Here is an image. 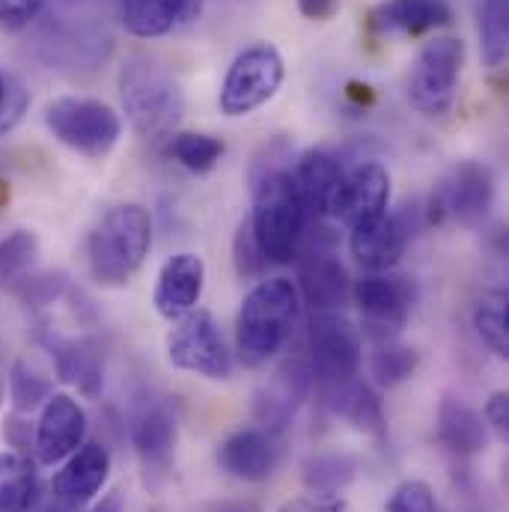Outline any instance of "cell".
<instances>
[{
  "label": "cell",
  "mask_w": 509,
  "mask_h": 512,
  "mask_svg": "<svg viewBox=\"0 0 509 512\" xmlns=\"http://www.w3.org/2000/svg\"><path fill=\"white\" fill-rule=\"evenodd\" d=\"M42 6L45 0H0V27L21 30L42 12Z\"/></svg>",
  "instance_id": "obj_39"
},
{
  "label": "cell",
  "mask_w": 509,
  "mask_h": 512,
  "mask_svg": "<svg viewBox=\"0 0 509 512\" xmlns=\"http://www.w3.org/2000/svg\"><path fill=\"white\" fill-rule=\"evenodd\" d=\"M435 429H438V444L450 450L456 459H474L489 447V426L483 414H477L462 399L453 396L441 399Z\"/></svg>",
  "instance_id": "obj_24"
},
{
  "label": "cell",
  "mask_w": 509,
  "mask_h": 512,
  "mask_svg": "<svg viewBox=\"0 0 509 512\" xmlns=\"http://www.w3.org/2000/svg\"><path fill=\"white\" fill-rule=\"evenodd\" d=\"M224 140L203 131H179L167 140V155L191 173H209L224 158Z\"/></svg>",
  "instance_id": "obj_30"
},
{
  "label": "cell",
  "mask_w": 509,
  "mask_h": 512,
  "mask_svg": "<svg viewBox=\"0 0 509 512\" xmlns=\"http://www.w3.org/2000/svg\"><path fill=\"white\" fill-rule=\"evenodd\" d=\"M355 304L364 313V322L373 334V340L396 337V331L408 322L417 289L408 277L390 274V271H370L352 286Z\"/></svg>",
  "instance_id": "obj_11"
},
{
  "label": "cell",
  "mask_w": 509,
  "mask_h": 512,
  "mask_svg": "<svg viewBox=\"0 0 509 512\" xmlns=\"http://www.w3.org/2000/svg\"><path fill=\"white\" fill-rule=\"evenodd\" d=\"M390 203V173L379 161H364L343 173L331 218L343 221L346 227L382 215Z\"/></svg>",
  "instance_id": "obj_18"
},
{
  "label": "cell",
  "mask_w": 509,
  "mask_h": 512,
  "mask_svg": "<svg viewBox=\"0 0 509 512\" xmlns=\"http://www.w3.org/2000/svg\"><path fill=\"white\" fill-rule=\"evenodd\" d=\"M384 512H444V507L438 504L435 492L429 483L423 480H405L399 483L387 504H384Z\"/></svg>",
  "instance_id": "obj_35"
},
{
  "label": "cell",
  "mask_w": 509,
  "mask_h": 512,
  "mask_svg": "<svg viewBox=\"0 0 509 512\" xmlns=\"http://www.w3.org/2000/svg\"><path fill=\"white\" fill-rule=\"evenodd\" d=\"M152 248V221L140 203L108 209L87 236V265L96 283L120 289L143 268Z\"/></svg>",
  "instance_id": "obj_4"
},
{
  "label": "cell",
  "mask_w": 509,
  "mask_h": 512,
  "mask_svg": "<svg viewBox=\"0 0 509 512\" xmlns=\"http://www.w3.org/2000/svg\"><path fill=\"white\" fill-rule=\"evenodd\" d=\"M111 477V453L99 441H84L51 480V495L63 510L90 504Z\"/></svg>",
  "instance_id": "obj_16"
},
{
  "label": "cell",
  "mask_w": 509,
  "mask_h": 512,
  "mask_svg": "<svg viewBox=\"0 0 509 512\" xmlns=\"http://www.w3.org/2000/svg\"><path fill=\"white\" fill-rule=\"evenodd\" d=\"M167 361L176 370L203 376L209 382H227L233 376V355L209 310L194 307L179 316L167 334Z\"/></svg>",
  "instance_id": "obj_7"
},
{
  "label": "cell",
  "mask_w": 509,
  "mask_h": 512,
  "mask_svg": "<svg viewBox=\"0 0 509 512\" xmlns=\"http://www.w3.org/2000/svg\"><path fill=\"white\" fill-rule=\"evenodd\" d=\"M254 191V212L248 218L256 248L268 265H289L301 254L307 212L301 206L289 167H271L248 176Z\"/></svg>",
  "instance_id": "obj_2"
},
{
  "label": "cell",
  "mask_w": 509,
  "mask_h": 512,
  "mask_svg": "<svg viewBox=\"0 0 509 512\" xmlns=\"http://www.w3.org/2000/svg\"><path fill=\"white\" fill-rule=\"evenodd\" d=\"M301 298L292 280L268 277L245 295L236 316V352L245 367H265L292 337Z\"/></svg>",
  "instance_id": "obj_1"
},
{
  "label": "cell",
  "mask_w": 509,
  "mask_h": 512,
  "mask_svg": "<svg viewBox=\"0 0 509 512\" xmlns=\"http://www.w3.org/2000/svg\"><path fill=\"white\" fill-rule=\"evenodd\" d=\"M39 256V236L33 230H15L0 242V283L15 286L27 274H33Z\"/></svg>",
  "instance_id": "obj_33"
},
{
  "label": "cell",
  "mask_w": 509,
  "mask_h": 512,
  "mask_svg": "<svg viewBox=\"0 0 509 512\" xmlns=\"http://www.w3.org/2000/svg\"><path fill=\"white\" fill-rule=\"evenodd\" d=\"M298 259V298H304V304L313 313H343L349 295H352V280L340 262V256L334 254V239L322 236V242L316 239V245L304 248V254Z\"/></svg>",
  "instance_id": "obj_12"
},
{
  "label": "cell",
  "mask_w": 509,
  "mask_h": 512,
  "mask_svg": "<svg viewBox=\"0 0 509 512\" xmlns=\"http://www.w3.org/2000/svg\"><path fill=\"white\" fill-rule=\"evenodd\" d=\"M283 57L274 45L268 42H259V45H251L245 48L224 84H221V96H218V105H221V114L224 117H248L254 114L256 108H262L265 102H271L283 84Z\"/></svg>",
  "instance_id": "obj_8"
},
{
  "label": "cell",
  "mask_w": 509,
  "mask_h": 512,
  "mask_svg": "<svg viewBox=\"0 0 509 512\" xmlns=\"http://www.w3.org/2000/svg\"><path fill=\"white\" fill-rule=\"evenodd\" d=\"M495 206V176L480 161H462L432 194V212L450 215L462 227H480Z\"/></svg>",
  "instance_id": "obj_13"
},
{
  "label": "cell",
  "mask_w": 509,
  "mask_h": 512,
  "mask_svg": "<svg viewBox=\"0 0 509 512\" xmlns=\"http://www.w3.org/2000/svg\"><path fill=\"white\" fill-rule=\"evenodd\" d=\"M51 355H54V367L57 376L66 384L78 387L84 396L96 399L105 387V370L99 361V352L90 343H78V340H60V337H48L45 340Z\"/></svg>",
  "instance_id": "obj_26"
},
{
  "label": "cell",
  "mask_w": 509,
  "mask_h": 512,
  "mask_svg": "<svg viewBox=\"0 0 509 512\" xmlns=\"http://www.w3.org/2000/svg\"><path fill=\"white\" fill-rule=\"evenodd\" d=\"M66 286H69V280H66V274H51V271H45V274H27L21 283H15L12 286V292L27 304V307H45V304H51L54 298H60L63 292H66Z\"/></svg>",
  "instance_id": "obj_36"
},
{
  "label": "cell",
  "mask_w": 509,
  "mask_h": 512,
  "mask_svg": "<svg viewBox=\"0 0 509 512\" xmlns=\"http://www.w3.org/2000/svg\"><path fill=\"white\" fill-rule=\"evenodd\" d=\"M322 390V402L325 408L346 420L349 426H355L364 435H373L382 441L387 435V417H384L382 399L376 396V390L370 384L349 379V382L331 384V387H319Z\"/></svg>",
  "instance_id": "obj_23"
},
{
  "label": "cell",
  "mask_w": 509,
  "mask_h": 512,
  "mask_svg": "<svg viewBox=\"0 0 509 512\" xmlns=\"http://www.w3.org/2000/svg\"><path fill=\"white\" fill-rule=\"evenodd\" d=\"M3 438L9 441V447H15V453L30 456L33 453V441H36V429L21 420V417H6L3 420Z\"/></svg>",
  "instance_id": "obj_41"
},
{
  "label": "cell",
  "mask_w": 509,
  "mask_h": 512,
  "mask_svg": "<svg viewBox=\"0 0 509 512\" xmlns=\"http://www.w3.org/2000/svg\"><path fill=\"white\" fill-rule=\"evenodd\" d=\"M42 495L39 468L30 456L0 453V512H33Z\"/></svg>",
  "instance_id": "obj_27"
},
{
  "label": "cell",
  "mask_w": 509,
  "mask_h": 512,
  "mask_svg": "<svg viewBox=\"0 0 509 512\" xmlns=\"http://www.w3.org/2000/svg\"><path fill=\"white\" fill-rule=\"evenodd\" d=\"M27 105H30L27 90L15 78H6L0 72V134L12 131L21 123V117L27 114Z\"/></svg>",
  "instance_id": "obj_38"
},
{
  "label": "cell",
  "mask_w": 509,
  "mask_h": 512,
  "mask_svg": "<svg viewBox=\"0 0 509 512\" xmlns=\"http://www.w3.org/2000/svg\"><path fill=\"white\" fill-rule=\"evenodd\" d=\"M120 99L131 128L152 143L170 140L185 114V96L176 75L149 54H134L120 69Z\"/></svg>",
  "instance_id": "obj_3"
},
{
  "label": "cell",
  "mask_w": 509,
  "mask_h": 512,
  "mask_svg": "<svg viewBox=\"0 0 509 512\" xmlns=\"http://www.w3.org/2000/svg\"><path fill=\"white\" fill-rule=\"evenodd\" d=\"M45 126L69 149L87 155V158H105L123 137L120 114L99 102L84 96H63L45 108Z\"/></svg>",
  "instance_id": "obj_6"
},
{
  "label": "cell",
  "mask_w": 509,
  "mask_h": 512,
  "mask_svg": "<svg viewBox=\"0 0 509 512\" xmlns=\"http://www.w3.org/2000/svg\"><path fill=\"white\" fill-rule=\"evenodd\" d=\"M233 265H236V274H239L242 280L259 277V274L268 268V259H265L262 251L256 248V239H254V233H251L248 218L239 224L236 239H233Z\"/></svg>",
  "instance_id": "obj_37"
},
{
  "label": "cell",
  "mask_w": 509,
  "mask_h": 512,
  "mask_svg": "<svg viewBox=\"0 0 509 512\" xmlns=\"http://www.w3.org/2000/svg\"><path fill=\"white\" fill-rule=\"evenodd\" d=\"M54 393V382L48 376H42L36 367H30L27 361H15L9 370V396L18 414L36 411L48 402V396Z\"/></svg>",
  "instance_id": "obj_34"
},
{
  "label": "cell",
  "mask_w": 509,
  "mask_h": 512,
  "mask_svg": "<svg viewBox=\"0 0 509 512\" xmlns=\"http://www.w3.org/2000/svg\"><path fill=\"white\" fill-rule=\"evenodd\" d=\"M474 328L477 337L495 352L498 358L509 355V307L507 292H486L474 307Z\"/></svg>",
  "instance_id": "obj_32"
},
{
  "label": "cell",
  "mask_w": 509,
  "mask_h": 512,
  "mask_svg": "<svg viewBox=\"0 0 509 512\" xmlns=\"http://www.w3.org/2000/svg\"><path fill=\"white\" fill-rule=\"evenodd\" d=\"M417 364L420 358L411 346L399 343L396 337H382L376 340L370 355V376L379 387H396L417 373Z\"/></svg>",
  "instance_id": "obj_31"
},
{
  "label": "cell",
  "mask_w": 509,
  "mask_h": 512,
  "mask_svg": "<svg viewBox=\"0 0 509 512\" xmlns=\"http://www.w3.org/2000/svg\"><path fill=\"white\" fill-rule=\"evenodd\" d=\"M277 512H349V507L340 498L310 495V498H292V501H286Z\"/></svg>",
  "instance_id": "obj_42"
},
{
  "label": "cell",
  "mask_w": 509,
  "mask_h": 512,
  "mask_svg": "<svg viewBox=\"0 0 509 512\" xmlns=\"http://www.w3.org/2000/svg\"><path fill=\"white\" fill-rule=\"evenodd\" d=\"M93 512H123V495H120V492L105 495V498H102V504H99Z\"/></svg>",
  "instance_id": "obj_44"
},
{
  "label": "cell",
  "mask_w": 509,
  "mask_h": 512,
  "mask_svg": "<svg viewBox=\"0 0 509 512\" xmlns=\"http://www.w3.org/2000/svg\"><path fill=\"white\" fill-rule=\"evenodd\" d=\"M215 512H262V510H259V504H254V501H227V504H221Z\"/></svg>",
  "instance_id": "obj_45"
},
{
  "label": "cell",
  "mask_w": 509,
  "mask_h": 512,
  "mask_svg": "<svg viewBox=\"0 0 509 512\" xmlns=\"http://www.w3.org/2000/svg\"><path fill=\"white\" fill-rule=\"evenodd\" d=\"M361 334L343 313H313L307 328V367L313 387L349 382L361 370Z\"/></svg>",
  "instance_id": "obj_9"
},
{
  "label": "cell",
  "mask_w": 509,
  "mask_h": 512,
  "mask_svg": "<svg viewBox=\"0 0 509 512\" xmlns=\"http://www.w3.org/2000/svg\"><path fill=\"white\" fill-rule=\"evenodd\" d=\"M298 9L307 21H331L340 12V0H298Z\"/></svg>",
  "instance_id": "obj_43"
},
{
  "label": "cell",
  "mask_w": 509,
  "mask_h": 512,
  "mask_svg": "<svg viewBox=\"0 0 509 512\" xmlns=\"http://www.w3.org/2000/svg\"><path fill=\"white\" fill-rule=\"evenodd\" d=\"M343 164L328 149H307L292 170L301 206L307 212V221H325L331 218L340 182H343Z\"/></svg>",
  "instance_id": "obj_21"
},
{
  "label": "cell",
  "mask_w": 509,
  "mask_h": 512,
  "mask_svg": "<svg viewBox=\"0 0 509 512\" xmlns=\"http://www.w3.org/2000/svg\"><path fill=\"white\" fill-rule=\"evenodd\" d=\"M203 286H206V262H203V256L173 254L158 271L152 304L164 319L176 322L179 316L191 313L200 304Z\"/></svg>",
  "instance_id": "obj_20"
},
{
  "label": "cell",
  "mask_w": 509,
  "mask_h": 512,
  "mask_svg": "<svg viewBox=\"0 0 509 512\" xmlns=\"http://www.w3.org/2000/svg\"><path fill=\"white\" fill-rule=\"evenodd\" d=\"M480 54L489 69H501L509 54V0H477Z\"/></svg>",
  "instance_id": "obj_29"
},
{
  "label": "cell",
  "mask_w": 509,
  "mask_h": 512,
  "mask_svg": "<svg viewBox=\"0 0 509 512\" xmlns=\"http://www.w3.org/2000/svg\"><path fill=\"white\" fill-rule=\"evenodd\" d=\"M355 474L358 462L346 453H313L301 468L304 486L319 498H337L346 486H352Z\"/></svg>",
  "instance_id": "obj_28"
},
{
  "label": "cell",
  "mask_w": 509,
  "mask_h": 512,
  "mask_svg": "<svg viewBox=\"0 0 509 512\" xmlns=\"http://www.w3.org/2000/svg\"><path fill=\"white\" fill-rule=\"evenodd\" d=\"M310 390H313V373H310L307 361L304 358L286 361L274 373L271 384H265L256 393L254 414L256 420H259V426L274 432V435H283L292 426L295 411L310 396Z\"/></svg>",
  "instance_id": "obj_17"
},
{
  "label": "cell",
  "mask_w": 509,
  "mask_h": 512,
  "mask_svg": "<svg viewBox=\"0 0 509 512\" xmlns=\"http://www.w3.org/2000/svg\"><path fill=\"white\" fill-rule=\"evenodd\" d=\"M87 438V411L69 393H51L36 423L33 453L42 465L69 459Z\"/></svg>",
  "instance_id": "obj_15"
},
{
  "label": "cell",
  "mask_w": 509,
  "mask_h": 512,
  "mask_svg": "<svg viewBox=\"0 0 509 512\" xmlns=\"http://www.w3.org/2000/svg\"><path fill=\"white\" fill-rule=\"evenodd\" d=\"M280 459H283L280 435L262 426H245V429L230 432L215 450L218 468L239 483L271 480L274 471L280 468Z\"/></svg>",
  "instance_id": "obj_14"
},
{
  "label": "cell",
  "mask_w": 509,
  "mask_h": 512,
  "mask_svg": "<svg viewBox=\"0 0 509 512\" xmlns=\"http://www.w3.org/2000/svg\"><path fill=\"white\" fill-rule=\"evenodd\" d=\"M203 0H123L120 18L131 36L155 39L197 18Z\"/></svg>",
  "instance_id": "obj_25"
},
{
  "label": "cell",
  "mask_w": 509,
  "mask_h": 512,
  "mask_svg": "<svg viewBox=\"0 0 509 512\" xmlns=\"http://www.w3.org/2000/svg\"><path fill=\"white\" fill-rule=\"evenodd\" d=\"M54 512H66V510H54Z\"/></svg>",
  "instance_id": "obj_46"
},
{
  "label": "cell",
  "mask_w": 509,
  "mask_h": 512,
  "mask_svg": "<svg viewBox=\"0 0 509 512\" xmlns=\"http://www.w3.org/2000/svg\"><path fill=\"white\" fill-rule=\"evenodd\" d=\"M465 66V42L456 36L429 39L411 72H408V102L429 120H444L456 105V87Z\"/></svg>",
  "instance_id": "obj_5"
},
{
  "label": "cell",
  "mask_w": 509,
  "mask_h": 512,
  "mask_svg": "<svg viewBox=\"0 0 509 512\" xmlns=\"http://www.w3.org/2000/svg\"><path fill=\"white\" fill-rule=\"evenodd\" d=\"M408 224L402 215H373L349 227V251L355 262L367 271H390L408 245Z\"/></svg>",
  "instance_id": "obj_19"
},
{
  "label": "cell",
  "mask_w": 509,
  "mask_h": 512,
  "mask_svg": "<svg viewBox=\"0 0 509 512\" xmlns=\"http://www.w3.org/2000/svg\"><path fill=\"white\" fill-rule=\"evenodd\" d=\"M450 21L453 9L447 0H384L367 15L373 36H423L429 30L447 27Z\"/></svg>",
  "instance_id": "obj_22"
},
{
  "label": "cell",
  "mask_w": 509,
  "mask_h": 512,
  "mask_svg": "<svg viewBox=\"0 0 509 512\" xmlns=\"http://www.w3.org/2000/svg\"><path fill=\"white\" fill-rule=\"evenodd\" d=\"M483 420L489 426V432H495V438L507 441L509 435V393L507 390H498L489 396L486 408H483Z\"/></svg>",
  "instance_id": "obj_40"
},
{
  "label": "cell",
  "mask_w": 509,
  "mask_h": 512,
  "mask_svg": "<svg viewBox=\"0 0 509 512\" xmlns=\"http://www.w3.org/2000/svg\"><path fill=\"white\" fill-rule=\"evenodd\" d=\"M131 444L140 462L146 489L158 492L176 465L179 420L164 399H143L131 414Z\"/></svg>",
  "instance_id": "obj_10"
}]
</instances>
